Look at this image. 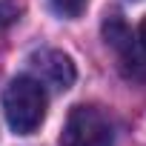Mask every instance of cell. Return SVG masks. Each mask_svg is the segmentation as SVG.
Wrapping results in <instances>:
<instances>
[{
	"label": "cell",
	"instance_id": "1",
	"mask_svg": "<svg viewBox=\"0 0 146 146\" xmlns=\"http://www.w3.org/2000/svg\"><path fill=\"white\" fill-rule=\"evenodd\" d=\"M46 103H49L46 86L32 75H20L3 92L6 123L12 126L15 135H32L46 120Z\"/></svg>",
	"mask_w": 146,
	"mask_h": 146
},
{
	"label": "cell",
	"instance_id": "2",
	"mask_svg": "<svg viewBox=\"0 0 146 146\" xmlns=\"http://www.w3.org/2000/svg\"><path fill=\"white\" fill-rule=\"evenodd\" d=\"M60 146H115L109 117L95 106H75L60 132Z\"/></svg>",
	"mask_w": 146,
	"mask_h": 146
},
{
	"label": "cell",
	"instance_id": "3",
	"mask_svg": "<svg viewBox=\"0 0 146 146\" xmlns=\"http://www.w3.org/2000/svg\"><path fill=\"white\" fill-rule=\"evenodd\" d=\"M32 69H35V75L43 86H52L57 92H66L72 83H75L78 78V72H75V63H72L69 54L57 52V49H40L29 57Z\"/></svg>",
	"mask_w": 146,
	"mask_h": 146
},
{
	"label": "cell",
	"instance_id": "4",
	"mask_svg": "<svg viewBox=\"0 0 146 146\" xmlns=\"http://www.w3.org/2000/svg\"><path fill=\"white\" fill-rule=\"evenodd\" d=\"M49 3H52V9H54L60 17H69V20H75V17H80V15L86 12L89 0H49Z\"/></svg>",
	"mask_w": 146,
	"mask_h": 146
},
{
	"label": "cell",
	"instance_id": "5",
	"mask_svg": "<svg viewBox=\"0 0 146 146\" xmlns=\"http://www.w3.org/2000/svg\"><path fill=\"white\" fill-rule=\"evenodd\" d=\"M15 17H17V6L12 3V0H0V26L12 23Z\"/></svg>",
	"mask_w": 146,
	"mask_h": 146
},
{
	"label": "cell",
	"instance_id": "6",
	"mask_svg": "<svg viewBox=\"0 0 146 146\" xmlns=\"http://www.w3.org/2000/svg\"><path fill=\"white\" fill-rule=\"evenodd\" d=\"M137 40H140V46L146 49V17L140 20V29H137Z\"/></svg>",
	"mask_w": 146,
	"mask_h": 146
}]
</instances>
